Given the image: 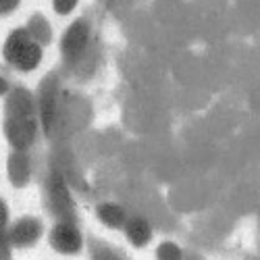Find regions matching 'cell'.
<instances>
[{
    "mask_svg": "<svg viewBox=\"0 0 260 260\" xmlns=\"http://www.w3.org/2000/svg\"><path fill=\"white\" fill-rule=\"evenodd\" d=\"M85 40H88V29H85L83 23H75L71 25V29L64 36L62 48L67 52V56H77L81 52V48L85 46Z\"/></svg>",
    "mask_w": 260,
    "mask_h": 260,
    "instance_id": "obj_1",
    "label": "cell"
},
{
    "mask_svg": "<svg viewBox=\"0 0 260 260\" xmlns=\"http://www.w3.org/2000/svg\"><path fill=\"white\" fill-rule=\"evenodd\" d=\"M9 138L17 146H23L25 142H29L31 140V125L27 123V119H23V117L13 119L9 125Z\"/></svg>",
    "mask_w": 260,
    "mask_h": 260,
    "instance_id": "obj_2",
    "label": "cell"
},
{
    "mask_svg": "<svg viewBox=\"0 0 260 260\" xmlns=\"http://www.w3.org/2000/svg\"><path fill=\"white\" fill-rule=\"evenodd\" d=\"M27 44H29L27 31H15V34L7 40V44H5V54H7V58L15 60V58L19 56V52L23 50Z\"/></svg>",
    "mask_w": 260,
    "mask_h": 260,
    "instance_id": "obj_3",
    "label": "cell"
},
{
    "mask_svg": "<svg viewBox=\"0 0 260 260\" xmlns=\"http://www.w3.org/2000/svg\"><path fill=\"white\" fill-rule=\"evenodd\" d=\"M40 60V48L36 44H27L23 50L19 52V56L15 58V62L19 64L21 69H34Z\"/></svg>",
    "mask_w": 260,
    "mask_h": 260,
    "instance_id": "obj_4",
    "label": "cell"
},
{
    "mask_svg": "<svg viewBox=\"0 0 260 260\" xmlns=\"http://www.w3.org/2000/svg\"><path fill=\"white\" fill-rule=\"evenodd\" d=\"M36 233H38L36 223H34V221H23V223H19V225L15 227L13 240H15L17 244H27V242H31L34 237H36Z\"/></svg>",
    "mask_w": 260,
    "mask_h": 260,
    "instance_id": "obj_5",
    "label": "cell"
},
{
    "mask_svg": "<svg viewBox=\"0 0 260 260\" xmlns=\"http://www.w3.org/2000/svg\"><path fill=\"white\" fill-rule=\"evenodd\" d=\"M54 240H56V244H58L60 248L71 250V248H75V244H77V235H75V231H71V229H67V227H60V229H56Z\"/></svg>",
    "mask_w": 260,
    "mask_h": 260,
    "instance_id": "obj_6",
    "label": "cell"
},
{
    "mask_svg": "<svg viewBox=\"0 0 260 260\" xmlns=\"http://www.w3.org/2000/svg\"><path fill=\"white\" fill-rule=\"evenodd\" d=\"M129 233H132V237H134L136 242H144L146 237H148V227H146L144 223L136 221V223L132 225V231H129Z\"/></svg>",
    "mask_w": 260,
    "mask_h": 260,
    "instance_id": "obj_7",
    "label": "cell"
},
{
    "mask_svg": "<svg viewBox=\"0 0 260 260\" xmlns=\"http://www.w3.org/2000/svg\"><path fill=\"white\" fill-rule=\"evenodd\" d=\"M100 212H102V219L104 221H111V223H119L121 221V212L115 206H104Z\"/></svg>",
    "mask_w": 260,
    "mask_h": 260,
    "instance_id": "obj_8",
    "label": "cell"
},
{
    "mask_svg": "<svg viewBox=\"0 0 260 260\" xmlns=\"http://www.w3.org/2000/svg\"><path fill=\"white\" fill-rule=\"evenodd\" d=\"M77 5V0H54V9L58 13H69Z\"/></svg>",
    "mask_w": 260,
    "mask_h": 260,
    "instance_id": "obj_9",
    "label": "cell"
},
{
    "mask_svg": "<svg viewBox=\"0 0 260 260\" xmlns=\"http://www.w3.org/2000/svg\"><path fill=\"white\" fill-rule=\"evenodd\" d=\"M19 0H0V13H5V11H11L17 7Z\"/></svg>",
    "mask_w": 260,
    "mask_h": 260,
    "instance_id": "obj_10",
    "label": "cell"
},
{
    "mask_svg": "<svg viewBox=\"0 0 260 260\" xmlns=\"http://www.w3.org/2000/svg\"><path fill=\"white\" fill-rule=\"evenodd\" d=\"M5 221H7V210H5V206L0 204V227L5 225Z\"/></svg>",
    "mask_w": 260,
    "mask_h": 260,
    "instance_id": "obj_11",
    "label": "cell"
},
{
    "mask_svg": "<svg viewBox=\"0 0 260 260\" xmlns=\"http://www.w3.org/2000/svg\"><path fill=\"white\" fill-rule=\"evenodd\" d=\"M5 90H7V85H5V81H3V79H0V94H3Z\"/></svg>",
    "mask_w": 260,
    "mask_h": 260,
    "instance_id": "obj_12",
    "label": "cell"
}]
</instances>
